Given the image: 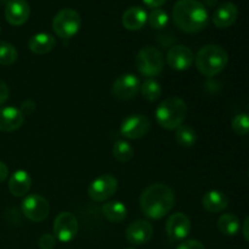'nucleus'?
I'll return each mask as SVG.
<instances>
[{
	"instance_id": "obj_1",
	"label": "nucleus",
	"mask_w": 249,
	"mask_h": 249,
	"mask_svg": "<svg viewBox=\"0 0 249 249\" xmlns=\"http://www.w3.org/2000/svg\"><path fill=\"white\" fill-rule=\"evenodd\" d=\"M175 206V195L165 184H152L140 196V208L147 218L160 220L172 212Z\"/></svg>"
},
{
	"instance_id": "obj_2",
	"label": "nucleus",
	"mask_w": 249,
	"mask_h": 249,
	"mask_svg": "<svg viewBox=\"0 0 249 249\" xmlns=\"http://www.w3.org/2000/svg\"><path fill=\"white\" fill-rule=\"evenodd\" d=\"M173 19L185 33H197L207 27L209 15L198 0H178L173 7Z\"/></svg>"
},
{
	"instance_id": "obj_3",
	"label": "nucleus",
	"mask_w": 249,
	"mask_h": 249,
	"mask_svg": "<svg viewBox=\"0 0 249 249\" xmlns=\"http://www.w3.org/2000/svg\"><path fill=\"white\" fill-rule=\"evenodd\" d=\"M229 55L224 48L215 44H208L201 48L195 57V63L199 73L206 77H214L225 70Z\"/></svg>"
},
{
	"instance_id": "obj_4",
	"label": "nucleus",
	"mask_w": 249,
	"mask_h": 249,
	"mask_svg": "<svg viewBox=\"0 0 249 249\" xmlns=\"http://www.w3.org/2000/svg\"><path fill=\"white\" fill-rule=\"evenodd\" d=\"M187 114V105L178 96H170L163 100L156 109V121L167 130L178 129L182 125Z\"/></svg>"
},
{
	"instance_id": "obj_5",
	"label": "nucleus",
	"mask_w": 249,
	"mask_h": 249,
	"mask_svg": "<svg viewBox=\"0 0 249 249\" xmlns=\"http://www.w3.org/2000/svg\"><path fill=\"white\" fill-rule=\"evenodd\" d=\"M135 67L145 77H156L160 74L164 67L163 53L155 46H145L136 53Z\"/></svg>"
},
{
	"instance_id": "obj_6",
	"label": "nucleus",
	"mask_w": 249,
	"mask_h": 249,
	"mask_svg": "<svg viewBox=\"0 0 249 249\" xmlns=\"http://www.w3.org/2000/svg\"><path fill=\"white\" fill-rule=\"evenodd\" d=\"M82 27V17L73 9H62L53 19V29L61 39H71L79 32Z\"/></svg>"
},
{
	"instance_id": "obj_7",
	"label": "nucleus",
	"mask_w": 249,
	"mask_h": 249,
	"mask_svg": "<svg viewBox=\"0 0 249 249\" xmlns=\"http://www.w3.org/2000/svg\"><path fill=\"white\" fill-rule=\"evenodd\" d=\"M21 209L23 215L34 223H41L50 213V204L45 197L38 194L28 195L22 201Z\"/></svg>"
},
{
	"instance_id": "obj_8",
	"label": "nucleus",
	"mask_w": 249,
	"mask_h": 249,
	"mask_svg": "<svg viewBox=\"0 0 249 249\" xmlns=\"http://www.w3.org/2000/svg\"><path fill=\"white\" fill-rule=\"evenodd\" d=\"M118 189V180L111 174H104L92 180L88 187V195L94 202H105L111 198Z\"/></svg>"
},
{
	"instance_id": "obj_9",
	"label": "nucleus",
	"mask_w": 249,
	"mask_h": 249,
	"mask_svg": "<svg viewBox=\"0 0 249 249\" xmlns=\"http://www.w3.org/2000/svg\"><path fill=\"white\" fill-rule=\"evenodd\" d=\"M53 236L62 243H68L78 233V220L71 212H61L53 220Z\"/></svg>"
},
{
	"instance_id": "obj_10",
	"label": "nucleus",
	"mask_w": 249,
	"mask_h": 249,
	"mask_svg": "<svg viewBox=\"0 0 249 249\" xmlns=\"http://www.w3.org/2000/svg\"><path fill=\"white\" fill-rule=\"evenodd\" d=\"M150 130V121L143 114H130L121 124V134L130 140L143 138Z\"/></svg>"
},
{
	"instance_id": "obj_11",
	"label": "nucleus",
	"mask_w": 249,
	"mask_h": 249,
	"mask_svg": "<svg viewBox=\"0 0 249 249\" xmlns=\"http://www.w3.org/2000/svg\"><path fill=\"white\" fill-rule=\"evenodd\" d=\"M140 80L131 73L122 74L114 80L112 85V94L119 100H131L140 91Z\"/></svg>"
},
{
	"instance_id": "obj_12",
	"label": "nucleus",
	"mask_w": 249,
	"mask_h": 249,
	"mask_svg": "<svg viewBox=\"0 0 249 249\" xmlns=\"http://www.w3.org/2000/svg\"><path fill=\"white\" fill-rule=\"evenodd\" d=\"M165 231L170 241H182L191 231V221L184 213H175L165 223Z\"/></svg>"
},
{
	"instance_id": "obj_13",
	"label": "nucleus",
	"mask_w": 249,
	"mask_h": 249,
	"mask_svg": "<svg viewBox=\"0 0 249 249\" xmlns=\"http://www.w3.org/2000/svg\"><path fill=\"white\" fill-rule=\"evenodd\" d=\"M152 235L153 226L143 219H138V220L133 221L125 231L126 241L134 246L145 245L152 238Z\"/></svg>"
},
{
	"instance_id": "obj_14",
	"label": "nucleus",
	"mask_w": 249,
	"mask_h": 249,
	"mask_svg": "<svg viewBox=\"0 0 249 249\" xmlns=\"http://www.w3.org/2000/svg\"><path fill=\"white\" fill-rule=\"evenodd\" d=\"M195 61L194 53L185 45H174L167 53V62L175 71H186Z\"/></svg>"
},
{
	"instance_id": "obj_15",
	"label": "nucleus",
	"mask_w": 249,
	"mask_h": 249,
	"mask_svg": "<svg viewBox=\"0 0 249 249\" xmlns=\"http://www.w3.org/2000/svg\"><path fill=\"white\" fill-rule=\"evenodd\" d=\"M31 15L27 0H9L5 5V18L11 26H22Z\"/></svg>"
},
{
	"instance_id": "obj_16",
	"label": "nucleus",
	"mask_w": 249,
	"mask_h": 249,
	"mask_svg": "<svg viewBox=\"0 0 249 249\" xmlns=\"http://www.w3.org/2000/svg\"><path fill=\"white\" fill-rule=\"evenodd\" d=\"M24 122V116L19 108L12 106L1 107L0 108V131L10 133L22 126Z\"/></svg>"
},
{
	"instance_id": "obj_17",
	"label": "nucleus",
	"mask_w": 249,
	"mask_h": 249,
	"mask_svg": "<svg viewBox=\"0 0 249 249\" xmlns=\"http://www.w3.org/2000/svg\"><path fill=\"white\" fill-rule=\"evenodd\" d=\"M238 17V7L233 2H223L213 14V23L218 28H229L232 26Z\"/></svg>"
},
{
	"instance_id": "obj_18",
	"label": "nucleus",
	"mask_w": 249,
	"mask_h": 249,
	"mask_svg": "<svg viewBox=\"0 0 249 249\" xmlns=\"http://www.w3.org/2000/svg\"><path fill=\"white\" fill-rule=\"evenodd\" d=\"M9 191L15 197H24L32 186V178L26 170H16L9 179Z\"/></svg>"
},
{
	"instance_id": "obj_19",
	"label": "nucleus",
	"mask_w": 249,
	"mask_h": 249,
	"mask_svg": "<svg viewBox=\"0 0 249 249\" xmlns=\"http://www.w3.org/2000/svg\"><path fill=\"white\" fill-rule=\"evenodd\" d=\"M147 12L141 6H131L124 11L122 23L128 31H139L147 22Z\"/></svg>"
},
{
	"instance_id": "obj_20",
	"label": "nucleus",
	"mask_w": 249,
	"mask_h": 249,
	"mask_svg": "<svg viewBox=\"0 0 249 249\" xmlns=\"http://www.w3.org/2000/svg\"><path fill=\"white\" fill-rule=\"evenodd\" d=\"M202 206L209 213H220L229 206V199L224 192L218 190L207 191L202 197Z\"/></svg>"
},
{
	"instance_id": "obj_21",
	"label": "nucleus",
	"mask_w": 249,
	"mask_h": 249,
	"mask_svg": "<svg viewBox=\"0 0 249 249\" xmlns=\"http://www.w3.org/2000/svg\"><path fill=\"white\" fill-rule=\"evenodd\" d=\"M55 36L50 33H45V32L34 34L28 41L29 50L36 55H45V53H50L55 48Z\"/></svg>"
},
{
	"instance_id": "obj_22",
	"label": "nucleus",
	"mask_w": 249,
	"mask_h": 249,
	"mask_svg": "<svg viewBox=\"0 0 249 249\" xmlns=\"http://www.w3.org/2000/svg\"><path fill=\"white\" fill-rule=\"evenodd\" d=\"M101 211L109 223H122L126 218V207L119 201L106 202Z\"/></svg>"
},
{
	"instance_id": "obj_23",
	"label": "nucleus",
	"mask_w": 249,
	"mask_h": 249,
	"mask_svg": "<svg viewBox=\"0 0 249 249\" xmlns=\"http://www.w3.org/2000/svg\"><path fill=\"white\" fill-rule=\"evenodd\" d=\"M218 229L223 235L235 236L240 231V220L235 214H223L218 219Z\"/></svg>"
},
{
	"instance_id": "obj_24",
	"label": "nucleus",
	"mask_w": 249,
	"mask_h": 249,
	"mask_svg": "<svg viewBox=\"0 0 249 249\" xmlns=\"http://www.w3.org/2000/svg\"><path fill=\"white\" fill-rule=\"evenodd\" d=\"M140 92L143 99L150 102H155L162 95V88H160V84L157 80L153 79V78H147L140 85Z\"/></svg>"
},
{
	"instance_id": "obj_25",
	"label": "nucleus",
	"mask_w": 249,
	"mask_h": 249,
	"mask_svg": "<svg viewBox=\"0 0 249 249\" xmlns=\"http://www.w3.org/2000/svg\"><path fill=\"white\" fill-rule=\"evenodd\" d=\"M175 140L181 147H192L197 141V134L191 126L180 125L175 131Z\"/></svg>"
},
{
	"instance_id": "obj_26",
	"label": "nucleus",
	"mask_w": 249,
	"mask_h": 249,
	"mask_svg": "<svg viewBox=\"0 0 249 249\" xmlns=\"http://www.w3.org/2000/svg\"><path fill=\"white\" fill-rule=\"evenodd\" d=\"M112 153H113V157L118 162L128 163L134 157V148L131 147V145L128 141L119 140L114 143Z\"/></svg>"
},
{
	"instance_id": "obj_27",
	"label": "nucleus",
	"mask_w": 249,
	"mask_h": 249,
	"mask_svg": "<svg viewBox=\"0 0 249 249\" xmlns=\"http://www.w3.org/2000/svg\"><path fill=\"white\" fill-rule=\"evenodd\" d=\"M17 60V50L12 44L7 41H0V65H14Z\"/></svg>"
},
{
	"instance_id": "obj_28",
	"label": "nucleus",
	"mask_w": 249,
	"mask_h": 249,
	"mask_svg": "<svg viewBox=\"0 0 249 249\" xmlns=\"http://www.w3.org/2000/svg\"><path fill=\"white\" fill-rule=\"evenodd\" d=\"M147 21L152 28L162 29L168 24L169 16H168V14L164 11V10L155 9L152 10V12L147 16Z\"/></svg>"
},
{
	"instance_id": "obj_29",
	"label": "nucleus",
	"mask_w": 249,
	"mask_h": 249,
	"mask_svg": "<svg viewBox=\"0 0 249 249\" xmlns=\"http://www.w3.org/2000/svg\"><path fill=\"white\" fill-rule=\"evenodd\" d=\"M232 130L235 131L237 135L243 136L247 135L249 133V116L246 113H240L232 119Z\"/></svg>"
},
{
	"instance_id": "obj_30",
	"label": "nucleus",
	"mask_w": 249,
	"mask_h": 249,
	"mask_svg": "<svg viewBox=\"0 0 249 249\" xmlns=\"http://www.w3.org/2000/svg\"><path fill=\"white\" fill-rule=\"evenodd\" d=\"M56 238L55 236L51 235V233H44L40 236L38 241V246L40 249H53L56 245Z\"/></svg>"
},
{
	"instance_id": "obj_31",
	"label": "nucleus",
	"mask_w": 249,
	"mask_h": 249,
	"mask_svg": "<svg viewBox=\"0 0 249 249\" xmlns=\"http://www.w3.org/2000/svg\"><path fill=\"white\" fill-rule=\"evenodd\" d=\"M177 249H206V248H204V246L202 245L199 241L187 240V241H184V242L180 243L179 247H178Z\"/></svg>"
},
{
	"instance_id": "obj_32",
	"label": "nucleus",
	"mask_w": 249,
	"mask_h": 249,
	"mask_svg": "<svg viewBox=\"0 0 249 249\" xmlns=\"http://www.w3.org/2000/svg\"><path fill=\"white\" fill-rule=\"evenodd\" d=\"M9 95H10L9 87H7L6 83L2 82V80L0 79V106H2V105L7 101Z\"/></svg>"
},
{
	"instance_id": "obj_33",
	"label": "nucleus",
	"mask_w": 249,
	"mask_h": 249,
	"mask_svg": "<svg viewBox=\"0 0 249 249\" xmlns=\"http://www.w3.org/2000/svg\"><path fill=\"white\" fill-rule=\"evenodd\" d=\"M34 109H36V104H34L33 101H31V100H27V101H24L23 104L21 105L19 111L23 113V116H27V114L33 113Z\"/></svg>"
},
{
	"instance_id": "obj_34",
	"label": "nucleus",
	"mask_w": 249,
	"mask_h": 249,
	"mask_svg": "<svg viewBox=\"0 0 249 249\" xmlns=\"http://www.w3.org/2000/svg\"><path fill=\"white\" fill-rule=\"evenodd\" d=\"M142 1L145 2L148 7L155 10V9H160L163 4H165L167 0H142Z\"/></svg>"
},
{
	"instance_id": "obj_35",
	"label": "nucleus",
	"mask_w": 249,
	"mask_h": 249,
	"mask_svg": "<svg viewBox=\"0 0 249 249\" xmlns=\"http://www.w3.org/2000/svg\"><path fill=\"white\" fill-rule=\"evenodd\" d=\"M9 177V168L4 162H0V182H4Z\"/></svg>"
},
{
	"instance_id": "obj_36",
	"label": "nucleus",
	"mask_w": 249,
	"mask_h": 249,
	"mask_svg": "<svg viewBox=\"0 0 249 249\" xmlns=\"http://www.w3.org/2000/svg\"><path fill=\"white\" fill-rule=\"evenodd\" d=\"M242 232H243V236H245L246 240L249 242V216L247 219L245 220V223H243V228H242Z\"/></svg>"
},
{
	"instance_id": "obj_37",
	"label": "nucleus",
	"mask_w": 249,
	"mask_h": 249,
	"mask_svg": "<svg viewBox=\"0 0 249 249\" xmlns=\"http://www.w3.org/2000/svg\"><path fill=\"white\" fill-rule=\"evenodd\" d=\"M248 177H249V168H248Z\"/></svg>"
},
{
	"instance_id": "obj_38",
	"label": "nucleus",
	"mask_w": 249,
	"mask_h": 249,
	"mask_svg": "<svg viewBox=\"0 0 249 249\" xmlns=\"http://www.w3.org/2000/svg\"><path fill=\"white\" fill-rule=\"evenodd\" d=\"M129 249H133V248H129Z\"/></svg>"
}]
</instances>
